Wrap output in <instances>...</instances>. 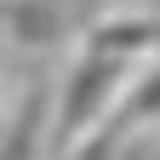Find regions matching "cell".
<instances>
[{"mask_svg":"<svg viewBox=\"0 0 160 160\" xmlns=\"http://www.w3.org/2000/svg\"><path fill=\"white\" fill-rule=\"evenodd\" d=\"M132 114H160V74H154L149 86H143V92L132 97Z\"/></svg>","mask_w":160,"mask_h":160,"instance_id":"277c9868","label":"cell"},{"mask_svg":"<svg viewBox=\"0 0 160 160\" xmlns=\"http://www.w3.org/2000/svg\"><path fill=\"white\" fill-rule=\"evenodd\" d=\"M120 74H126V57H114V52H92L86 63L74 69L69 97H63V120H57V137H63V143L80 137L97 114H103V103H109L114 86H120Z\"/></svg>","mask_w":160,"mask_h":160,"instance_id":"6da1fadb","label":"cell"},{"mask_svg":"<svg viewBox=\"0 0 160 160\" xmlns=\"http://www.w3.org/2000/svg\"><path fill=\"white\" fill-rule=\"evenodd\" d=\"M120 132H126V126H109L103 137H92V143H86V149H80L74 160H114V143H120Z\"/></svg>","mask_w":160,"mask_h":160,"instance_id":"3957f363","label":"cell"},{"mask_svg":"<svg viewBox=\"0 0 160 160\" xmlns=\"http://www.w3.org/2000/svg\"><path fill=\"white\" fill-rule=\"evenodd\" d=\"M40 109H46V97H29L23 103V114H17V126H12V137H6V149H0V160H34V143H40Z\"/></svg>","mask_w":160,"mask_h":160,"instance_id":"7a4b0ae2","label":"cell"}]
</instances>
